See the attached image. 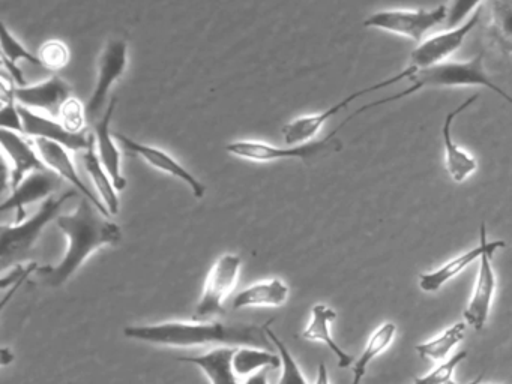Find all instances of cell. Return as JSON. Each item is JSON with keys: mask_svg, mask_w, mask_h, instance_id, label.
Here are the masks:
<instances>
[{"mask_svg": "<svg viewBox=\"0 0 512 384\" xmlns=\"http://www.w3.org/2000/svg\"><path fill=\"white\" fill-rule=\"evenodd\" d=\"M0 126H2V129H7V131L25 134L22 113H20V107L19 104H17L16 99H2Z\"/></svg>", "mask_w": 512, "mask_h": 384, "instance_id": "34", "label": "cell"}, {"mask_svg": "<svg viewBox=\"0 0 512 384\" xmlns=\"http://www.w3.org/2000/svg\"><path fill=\"white\" fill-rule=\"evenodd\" d=\"M34 143L41 159L49 167V170L58 174L61 179L71 183L73 188L80 192V194H83V197L88 198L103 215L110 216L109 210L106 209L100 197H97V194L92 192L91 188L86 185L85 180L80 177L79 171H77L76 165H74L73 159H71L70 150L67 147L61 146V144L55 143V141L44 140V138H34Z\"/></svg>", "mask_w": 512, "mask_h": 384, "instance_id": "13", "label": "cell"}, {"mask_svg": "<svg viewBox=\"0 0 512 384\" xmlns=\"http://www.w3.org/2000/svg\"><path fill=\"white\" fill-rule=\"evenodd\" d=\"M281 366L280 356L271 350L256 347H236L233 354V369L238 377H250L262 369L278 368Z\"/></svg>", "mask_w": 512, "mask_h": 384, "instance_id": "29", "label": "cell"}, {"mask_svg": "<svg viewBox=\"0 0 512 384\" xmlns=\"http://www.w3.org/2000/svg\"><path fill=\"white\" fill-rule=\"evenodd\" d=\"M242 260L238 254H223L215 261L206 278L203 294L196 306V318L206 320L223 315L224 302L235 290L241 273Z\"/></svg>", "mask_w": 512, "mask_h": 384, "instance_id": "8", "label": "cell"}, {"mask_svg": "<svg viewBox=\"0 0 512 384\" xmlns=\"http://www.w3.org/2000/svg\"><path fill=\"white\" fill-rule=\"evenodd\" d=\"M58 177V174L53 173L52 170L35 171V173L29 174L16 189L11 191L10 197L5 198L0 210L2 212L16 210V224L25 221V207L37 203V201L47 200L49 195L55 191Z\"/></svg>", "mask_w": 512, "mask_h": 384, "instance_id": "20", "label": "cell"}, {"mask_svg": "<svg viewBox=\"0 0 512 384\" xmlns=\"http://www.w3.org/2000/svg\"><path fill=\"white\" fill-rule=\"evenodd\" d=\"M335 318H337V312L334 309L323 305V303H317L311 309V320L302 332V338L307 339V341L325 344L337 357L338 366L346 369L355 363V359H353L352 354L346 353L332 338L331 324Z\"/></svg>", "mask_w": 512, "mask_h": 384, "instance_id": "21", "label": "cell"}, {"mask_svg": "<svg viewBox=\"0 0 512 384\" xmlns=\"http://www.w3.org/2000/svg\"><path fill=\"white\" fill-rule=\"evenodd\" d=\"M268 336L274 344L275 350H277L278 356L281 359V372L280 383L278 384H308L307 378L302 374L301 368H299L298 362H296L293 354L290 353L287 345L278 338L277 333L271 329V324L268 326Z\"/></svg>", "mask_w": 512, "mask_h": 384, "instance_id": "30", "label": "cell"}, {"mask_svg": "<svg viewBox=\"0 0 512 384\" xmlns=\"http://www.w3.org/2000/svg\"><path fill=\"white\" fill-rule=\"evenodd\" d=\"M487 35L500 53L512 56V0H491Z\"/></svg>", "mask_w": 512, "mask_h": 384, "instance_id": "26", "label": "cell"}, {"mask_svg": "<svg viewBox=\"0 0 512 384\" xmlns=\"http://www.w3.org/2000/svg\"><path fill=\"white\" fill-rule=\"evenodd\" d=\"M128 66V44L124 39L107 42L98 59V77L94 92L86 104L89 122H97L106 107L110 90L116 81L124 77Z\"/></svg>", "mask_w": 512, "mask_h": 384, "instance_id": "9", "label": "cell"}, {"mask_svg": "<svg viewBox=\"0 0 512 384\" xmlns=\"http://www.w3.org/2000/svg\"><path fill=\"white\" fill-rule=\"evenodd\" d=\"M481 381H482V374L478 375V377H476L475 380L470 381L469 384H481Z\"/></svg>", "mask_w": 512, "mask_h": 384, "instance_id": "39", "label": "cell"}, {"mask_svg": "<svg viewBox=\"0 0 512 384\" xmlns=\"http://www.w3.org/2000/svg\"><path fill=\"white\" fill-rule=\"evenodd\" d=\"M478 96L479 93L470 96L463 104L458 105L455 110L449 111L446 114L445 120H443L442 138L443 147H445V167L449 177L457 183L466 182L475 173L478 164H476V159L469 152L461 149L455 143L454 138H452V123H454L455 117L460 116L466 108H469L478 99Z\"/></svg>", "mask_w": 512, "mask_h": 384, "instance_id": "18", "label": "cell"}, {"mask_svg": "<svg viewBox=\"0 0 512 384\" xmlns=\"http://www.w3.org/2000/svg\"><path fill=\"white\" fill-rule=\"evenodd\" d=\"M116 105H118V98L112 96L103 116L97 122H94V137L95 141H97L98 156H100L107 173L112 177L116 191L121 192L127 186V179H125L121 170V150L116 146L115 134L110 131Z\"/></svg>", "mask_w": 512, "mask_h": 384, "instance_id": "19", "label": "cell"}, {"mask_svg": "<svg viewBox=\"0 0 512 384\" xmlns=\"http://www.w3.org/2000/svg\"><path fill=\"white\" fill-rule=\"evenodd\" d=\"M494 252H485L479 258L478 279H476L475 290L464 309V320L475 330H482L487 324L490 315L491 303L496 293L497 276L491 266V258Z\"/></svg>", "mask_w": 512, "mask_h": 384, "instance_id": "16", "label": "cell"}, {"mask_svg": "<svg viewBox=\"0 0 512 384\" xmlns=\"http://www.w3.org/2000/svg\"><path fill=\"white\" fill-rule=\"evenodd\" d=\"M481 2L482 0H451L448 17H446V24H448L449 29H454V27L463 24L464 20L479 8Z\"/></svg>", "mask_w": 512, "mask_h": 384, "instance_id": "35", "label": "cell"}, {"mask_svg": "<svg viewBox=\"0 0 512 384\" xmlns=\"http://www.w3.org/2000/svg\"><path fill=\"white\" fill-rule=\"evenodd\" d=\"M289 296V285L283 279L272 278L242 290L233 299V309L280 308L287 302Z\"/></svg>", "mask_w": 512, "mask_h": 384, "instance_id": "22", "label": "cell"}, {"mask_svg": "<svg viewBox=\"0 0 512 384\" xmlns=\"http://www.w3.org/2000/svg\"><path fill=\"white\" fill-rule=\"evenodd\" d=\"M269 320L265 324H226L217 321H167L148 326H128L124 336L133 341L160 347H256L275 350L268 336Z\"/></svg>", "mask_w": 512, "mask_h": 384, "instance_id": "1", "label": "cell"}, {"mask_svg": "<svg viewBox=\"0 0 512 384\" xmlns=\"http://www.w3.org/2000/svg\"><path fill=\"white\" fill-rule=\"evenodd\" d=\"M11 360H14V354L11 353L8 348H4V350H2V363H4V365H8Z\"/></svg>", "mask_w": 512, "mask_h": 384, "instance_id": "38", "label": "cell"}, {"mask_svg": "<svg viewBox=\"0 0 512 384\" xmlns=\"http://www.w3.org/2000/svg\"><path fill=\"white\" fill-rule=\"evenodd\" d=\"M410 78H413L412 86L401 90L400 93H395L391 98L379 99V101H373L370 104L364 105V107L359 108V110L352 114L353 119L359 116V114L370 110V108L398 101V99L406 98V96L413 95V93L419 92L422 89L482 86L493 90L496 95L502 96L505 101L512 102L511 96L499 84L494 83L490 75H488L487 69L484 66V53H479L478 56L467 60V62H443L428 66V68L418 69V72Z\"/></svg>", "mask_w": 512, "mask_h": 384, "instance_id": "3", "label": "cell"}, {"mask_svg": "<svg viewBox=\"0 0 512 384\" xmlns=\"http://www.w3.org/2000/svg\"><path fill=\"white\" fill-rule=\"evenodd\" d=\"M83 162H85L86 171H88L92 182H94L95 189L98 191V197L103 201L110 215H118L119 209H121L118 191H116L112 177L107 173L97 150H95V144H92L86 152H83Z\"/></svg>", "mask_w": 512, "mask_h": 384, "instance_id": "25", "label": "cell"}, {"mask_svg": "<svg viewBox=\"0 0 512 384\" xmlns=\"http://www.w3.org/2000/svg\"><path fill=\"white\" fill-rule=\"evenodd\" d=\"M316 384H331L328 368H326V365L323 362H320L319 368H317Z\"/></svg>", "mask_w": 512, "mask_h": 384, "instance_id": "37", "label": "cell"}, {"mask_svg": "<svg viewBox=\"0 0 512 384\" xmlns=\"http://www.w3.org/2000/svg\"><path fill=\"white\" fill-rule=\"evenodd\" d=\"M446 17H448L446 5H439L433 9H413V11L391 9V11L374 12L370 17L365 18L364 26L397 33L421 44L425 33L446 21Z\"/></svg>", "mask_w": 512, "mask_h": 384, "instance_id": "7", "label": "cell"}, {"mask_svg": "<svg viewBox=\"0 0 512 384\" xmlns=\"http://www.w3.org/2000/svg\"><path fill=\"white\" fill-rule=\"evenodd\" d=\"M0 141H2V149H4L5 155L10 159L11 191L16 189L29 174L35 173V171L49 170V167L41 159L34 141H29L20 132L2 129L0 131Z\"/></svg>", "mask_w": 512, "mask_h": 384, "instance_id": "14", "label": "cell"}, {"mask_svg": "<svg viewBox=\"0 0 512 384\" xmlns=\"http://www.w3.org/2000/svg\"><path fill=\"white\" fill-rule=\"evenodd\" d=\"M2 63L4 68L10 74L11 80L17 84V87L29 86L26 81L25 74L19 66V62L31 63L34 66H43L40 57L37 54L31 53L19 39L10 32L7 24H2Z\"/></svg>", "mask_w": 512, "mask_h": 384, "instance_id": "24", "label": "cell"}, {"mask_svg": "<svg viewBox=\"0 0 512 384\" xmlns=\"http://www.w3.org/2000/svg\"><path fill=\"white\" fill-rule=\"evenodd\" d=\"M395 333H397V326L391 321H386L382 326L377 327L371 333L367 345L358 360L353 363V381L352 384H361L364 380L365 372H367L368 365L371 360L376 359L379 354H382L389 345L394 341Z\"/></svg>", "mask_w": 512, "mask_h": 384, "instance_id": "27", "label": "cell"}, {"mask_svg": "<svg viewBox=\"0 0 512 384\" xmlns=\"http://www.w3.org/2000/svg\"><path fill=\"white\" fill-rule=\"evenodd\" d=\"M245 384H268V372H266V369H262V371L250 375V377L245 380Z\"/></svg>", "mask_w": 512, "mask_h": 384, "instance_id": "36", "label": "cell"}, {"mask_svg": "<svg viewBox=\"0 0 512 384\" xmlns=\"http://www.w3.org/2000/svg\"><path fill=\"white\" fill-rule=\"evenodd\" d=\"M19 107L23 117V126H25V135L55 141L73 152H86L92 144H95L94 134H89L88 131H68L58 120L50 119L37 111L23 107V105L19 104Z\"/></svg>", "mask_w": 512, "mask_h": 384, "instance_id": "11", "label": "cell"}, {"mask_svg": "<svg viewBox=\"0 0 512 384\" xmlns=\"http://www.w3.org/2000/svg\"><path fill=\"white\" fill-rule=\"evenodd\" d=\"M56 222L67 237L68 246L58 266L38 270L44 284L50 287H62L95 251L119 245L122 240L121 227L109 221L88 198H83L73 213L59 216Z\"/></svg>", "mask_w": 512, "mask_h": 384, "instance_id": "2", "label": "cell"}, {"mask_svg": "<svg viewBox=\"0 0 512 384\" xmlns=\"http://www.w3.org/2000/svg\"><path fill=\"white\" fill-rule=\"evenodd\" d=\"M466 329V321H458V323L452 324L451 327L443 330L436 338L416 345V353L419 354L421 359L443 362V360L448 359L449 353L463 341Z\"/></svg>", "mask_w": 512, "mask_h": 384, "instance_id": "28", "label": "cell"}, {"mask_svg": "<svg viewBox=\"0 0 512 384\" xmlns=\"http://www.w3.org/2000/svg\"><path fill=\"white\" fill-rule=\"evenodd\" d=\"M14 98L29 110H43L59 116L62 105L71 98V87L61 77L53 75L34 86L16 87Z\"/></svg>", "mask_w": 512, "mask_h": 384, "instance_id": "17", "label": "cell"}, {"mask_svg": "<svg viewBox=\"0 0 512 384\" xmlns=\"http://www.w3.org/2000/svg\"><path fill=\"white\" fill-rule=\"evenodd\" d=\"M235 350L236 347H218L200 356H182L178 360L199 366L211 384H239L238 374L233 369Z\"/></svg>", "mask_w": 512, "mask_h": 384, "instance_id": "23", "label": "cell"}, {"mask_svg": "<svg viewBox=\"0 0 512 384\" xmlns=\"http://www.w3.org/2000/svg\"><path fill=\"white\" fill-rule=\"evenodd\" d=\"M418 72L416 66L410 65L409 68L404 69L400 74L394 75V77L386 78V80L380 81V83L373 84V86L365 87V89L358 90V92L352 93V95L346 96L341 99L338 104L332 105L331 108H326L322 113L316 114H305V116L296 117V119L290 120L286 125L281 128V134H283L284 143L287 146H295V144H304L308 141L313 140L316 137L317 132L322 129L328 120L332 117L337 116L340 111L344 108L349 107L353 101L361 98V96L370 95V93L377 92V90L385 89V87L391 86V84L400 83L401 80L412 77Z\"/></svg>", "mask_w": 512, "mask_h": 384, "instance_id": "6", "label": "cell"}, {"mask_svg": "<svg viewBox=\"0 0 512 384\" xmlns=\"http://www.w3.org/2000/svg\"><path fill=\"white\" fill-rule=\"evenodd\" d=\"M481 15L482 8L479 6L460 26L422 41L410 54L412 65L422 69L445 62L448 57H451L463 45L464 39L472 32L473 27L478 24Z\"/></svg>", "mask_w": 512, "mask_h": 384, "instance_id": "10", "label": "cell"}, {"mask_svg": "<svg viewBox=\"0 0 512 384\" xmlns=\"http://www.w3.org/2000/svg\"><path fill=\"white\" fill-rule=\"evenodd\" d=\"M38 57L44 68L58 72L70 63L71 53L68 45L61 39H49L41 45Z\"/></svg>", "mask_w": 512, "mask_h": 384, "instance_id": "31", "label": "cell"}, {"mask_svg": "<svg viewBox=\"0 0 512 384\" xmlns=\"http://www.w3.org/2000/svg\"><path fill=\"white\" fill-rule=\"evenodd\" d=\"M59 122L71 132H86V123L89 122L86 107L79 99L71 96L59 111Z\"/></svg>", "mask_w": 512, "mask_h": 384, "instance_id": "33", "label": "cell"}, {"mask_svg": "<svg viewBox=\"0 0 512 384\" xmlns=\"http://www.w3.org/2000/svg\"><path fill=\"white\" fill-rule=\"evenodd\" d=\"M347 123L343 122L331 134L319 141H308L295 146H274V144L263 143L256 140H238L227 144L226 150L236 158L247 159L253 162H274L283 159H299V161H311V159L322 158L329 153L338 152L343 147L337 134Z\"/></svg>", "mask_w": 512, "mask_h": 384, "instance_id": "5", "label": "cell"}, {"mask_svg": "<svg viewBox=\"0 0 512 384\" xmlns=\"http://www.w3.org/2000/svg\"><path fill=\"white\" fill-rule=\"evenodd\" d=\"M481 242L475 248L469 249V251L463 252L458 257L452 258L448 263L443 264L433 272L421 273L419 275V287L424 293H436L443 285L448 284L452 278L463 272L466 267H469L473 261L479 260L485 252H494L496 254L499 249L505 248L506 243L503 240H493L488 242L487 239V228H485V222L481 224Z\"/></svg>", "mask_w": 512, "mask_h": 384, "instance_id": "15", "label": "cell"}, {"mask_svg": "<svg viewBox=\"0 0 512 384\" xmlns=\"http://www.w3.org/2000/svg\"><path fill=\"white\" fill-rule=\"evenodd\" d=\"M76 197V192L67 191L61 197H49L43 201L40 210L31 218L14 225H4L2 236H0V261L2 266L7 267L13 261L25 257L29 251L34 249L35 243L43 234L44 228L59 218L64 204L71 198Z\"/></svg>", "mask_w": 512, "mask_h": 384, "instance_id": "4", "label": "cell"}, {"mask_svg": "<svg viewBox=\"0 0 512 384\" xmlns=\"http://www.w3.org/2000/svg\"><path fill=\"white\" fill-rule=\"evenodd\" d=\"M467 351H458L451 359L443 360L439 366L428 372L427 375L422 377H416L413 380V384H457L452 381V375H454L457 366L466 359Z\"/></svg>", "mask_w": 512, "mask_h": 384, "instance_id": "32", "label": "cell"}, {"mask_svg": "<svg viewBox=\"0 0 512 384\" xmlns=\"http://www.w3.org/2000/svg\"><path fill=\"white\" fill-rule=\"evenodd\" d=\"M115 138L121 141L125 149L130 150L134 155L140 156L143 161L148 162L155 170L163 171L175 179L181 180L185 185L190 188L191 194L196 198H203L206 194V186L194 176L193 173L187 170L181 162L176 161L170 153L166 150L158 149V147L149 146V144L139 143L121 132H113Z\"/></svg>", "mask_w": 512, "mask_h": 384, "instance_id": "12", "label": "cell"}]
</instances>
